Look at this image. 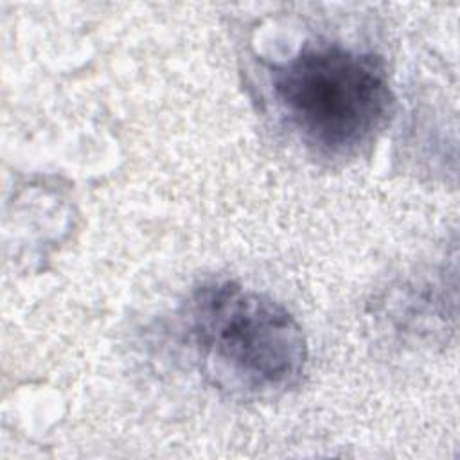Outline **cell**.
Listing matches in <instances>:
<instances>
[{"label": "cell", "instance_id": "6da1fadb", "mask_svg": "<svg viewBox=\"0 0 460 460\" xmlns=\"http://www.w3.org/2000/svg\"><path fill=\"white\" fill-rule=\"evenodd\" d=\"M181 325L205 377L234 395H275L304 374L307 343L295 316L239 282L198 286L183 305Z\"/></svg>", "mask_w": 460, "mask_h": 460}, {"label": "cell", "instance_id": "7a4b0ae2", "mask_svg": "<svg viewBox=\"0 0 460 460\" xmlns=\"http://www.w3.org/2000/svg\"><path fill=\"white\" fill-rule=\"evenodd\" d=\"M268 75L288 128L325 158H349L368 147L394 111L383 61L341 43H305L273 61Z\"/></svg>", "mask_w": 460, "mask_h": 460}]
</instances>
